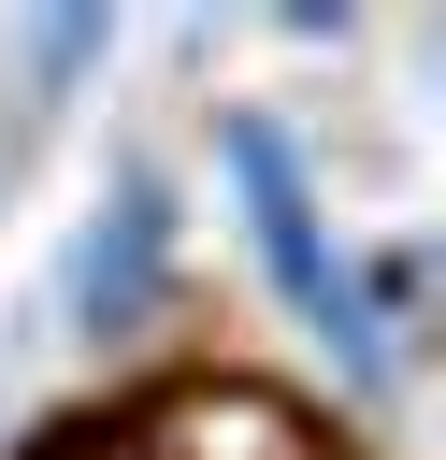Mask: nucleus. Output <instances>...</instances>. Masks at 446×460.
I'll return each instance as SVG.
<instances>
[{"label": "nucleus", "instance_id": "f257e3e1", "mask_svg": "<svg viewBox=\"0 0 446 460\" xmlns=\"http://www.w3.org/2000/svg\"><path fill=\"white\" fill-rule=\"evenodd\" d=\"M129 460H317V431H302L273 388L201 374V388H173V402L144 417V446H129Z\"/></svg>", "mask_w": 446, "mask_h": 460}, {"label": "nucleus", "instance_id": "f03ea898", "mask_svg": "<svg viewBox=\"0 0 446 460\" xmlns=\"http://www.w3.org/2000/svg\"><path fill=\"white\" fill-rule=\"evenodd\" d=\"M43 460H129V446H43Z\"/></svg>", "mask_w": 446, "mask_h": 460}]
</instances>
